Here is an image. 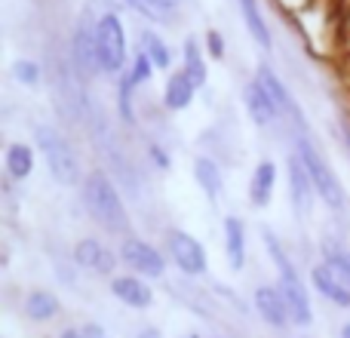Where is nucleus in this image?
<instances>
[{
  "label": "nucleus",
  "mask_w": 350,
  "mask_h": 338,
  "mask_svg": "<svg viewBox=\"0 0 350 338\" xmlns=\"http://www.w3.org/2000/svg\"><path fill=\"white\" fill-rule=\"evenodd\" d=\"M310 283L320 296H326L329 302H335L338 308H350V277L338 271L332 261H320L310 271Z\"/></svg>",
  "instance_id": "6e6552de"
},
{
  "label": "nucleus",
  "mask_w": 350,
  "mask_h": 338,
  "mask_svg": "<svg viewBox=\"0 0 350 338\" xmlns=\"http://www.w3.org/2000/svg\"><path fill=\"white\" fill-rule=\"evenodd\" d=\"M37 145H40L43 154H46L49 172H53L55 181H62V185H74V181L80 179L77 154H74V148L68 145L53 127H37Z\"/></svg>",
  "instance_id": "39448f33"
},
{
  "label": "nucleus",
  "mask_w": 350,
  "mask_h": 338,
  "mask_svg": "<svg viewBox=\"0 0 350 338\" xmlns=\"http://www.w3.org/2000/svg\"><path fill=\"white\" fill-rule=\"evenodd\" d=\"M148 154L154 157V164H157V169H170V157H166V151L160 145H148Z\"/></svg>",
  "instance_id": "2f4dec72"
},
{
  "label": "nucleus",
  "mask_w": 350,
  "mask_h": 338,
  "mask_svg": "<svg viewBox=\"0 0 350 338\" xmlns=\"http://www.w3.org/2000/svg\"><path fill=\"white\" fill-rule=\"evenodd\" d=\"M139 338H160V329H154V326H148V329H142Z\"/></svg>",
  "instance_id": "473e14b6"
},
{
  "label": "nucleus",
  "mask_w": 350,
  "mask_h": 338,
  "mask_svg": "<svg viewBox=\"0 0 350 338\" xmlns=\"http://www.w3.org/2000/svg\"><path fill=\"white\" fill-rule=\"evenodd\" d=\"M170 255H172L178 271L193 274V277H197V274H206V268H209L203 243H197L191 234H185V231H172L170 234Z\"/></svg>",
  "instance_id": "0eeeda50"
},
{
  "label": "nucleus",
  "mask_w": 350,
  "mask_h": 338,
  "mask_svg": "<svg viewBox=\"0 0 350 338\" xmlns=\"http://www.w3.org/2000/svg\"><path fill=\"white\" fill-rule=\"evenodd\" d=\"M206 47H209V55L212 59H224V37L218 34V31H209V34H206Z\"/></svg>",
  "instance_id": "c756f323"
},
{
  "label": "nucleus",
  "mask_w": 350,
  "mask_h": 338,
  "mask_svg": "<svg viewBox=\"0 0 350 338\" xmlns=\"http://www.w3.org/2000/svg\"><path fill=\"white\" fill-rule=\"evenodd\" d=\"M71 55H74V65L80 68L83 74H92L98 68V55H96V25L90 18L77 25L71 37Z\"/></svg>",
  "instance_id": "f8f14e48"
},
{
  "label": "nucleus",
  "mask_w": 350,
  "mask_h": 338,
  "mask_svg": "<svg viewBox=\"0 0 350 338\" xmlns=\"http://www.w3.org/2000/svg\"><path fill=\"white\" fill-rule=\"evenodd\" d=\"M193 179H197V185L203 187V194L209 200H215L218 194H221V187H224L221 169H218V164H215V160H209V157H197V160H193Z\"/></svg>",
  "instance_id": "412c9836"
},
{
  "label": "nucleus",
  "mask_w": 350,
  "mask_h": 338,
  "mask_svg": "<svg viewBox=\"0 0 350 338\" xmlns=\"http://www.w3.org/2000/svg\"><path fill=\"white\" fill-rule=\"evenodd\" d=\"M273 185H277V164L271 160H261L252 172V185H249V200L255 206H267L273 200Z\"/></svg>",
  "instance_id": "f3484780"
},
{
  "label": "nucleus",
  "mask_w": 350,
  "mask_h": 338,
  "mask_svg": "<svg viewBox=\"0 0 350 338\" xmlns=\"http://www.w3.org/2000/svg\"><path fill=\"white\" fill-rule=\"evenodd\" d=\"M341 133H345V142H347V151H350V127H341Z\"/></svg>",
  "instance_id": "72a5a7b5"
},
{
  "label": "nucleus",
  "mask_w": 350,
  "mask_h": 338,
  "mask_svg": "<svg viewBox=\"0 0 350 338\" xmlns=\"http://www.w3.org/2000/svg\"><path fill=\"white\" fill-rule=\"evenodd\" d=\"M243 102H246L249 117H252L258 127H267V123H273L280 117L277 102H273L271 92H267L258 80H249V83L243 86Z\"/></svg>",
  "instance_id": "ddd939ff"
},
{
  "label": "nucleus",
  "mask_w": 350,
  "mask_h": 338,
  "mask_svg": "<svg viewBox=\"0 0 350 338\" xmlns=\"http://www.w3.org/2000/svg\"><path fill=\"white\" fill-rule=\"evenodd\" d=\"M261 240H265V249L271 252L273 265L280 271V292H283L286 304H289V317L295 326H310L314 323V311H310V298H308V289L301 283V274H298L295 261L286 255V249L280 246L277 234L271 228H261Z\"/></svg>",
  "instance_id": "f257e3e1"
},
{
  "label": "nucleus",
  "mask_w": 350,
  "mask_h": 338,
  "mask_svg": "<svg viewBox=\"0 0 350 338\" xmlns=\"http://www.w3.org/2000/svg\"><path fill=\"white\" fill-rule=\"evenodd\" d=\"M111 296L117 298V302L129 304V308L142 311L148 308V304L154 302V292L148 283H142L139 277H114L111 280Z\"/></svg>",
  "instance_id": "2eb2a0df"
},
{
  "label": "nucleus",
  "mask_w": 350,
  "mask_h": 338,
  "mask_svg": "<svg viewBox=\"0 0 350 338\" xmlns=\"http://www.w3.org/2000/svg\"><path fill=\"white\" fill-rule=\"evenodd\" d=\"M326 261H332V265L338 268L345 277H350V249H338V252H332Z\"/></svg>",
  "instance_id": "7c9ffc66"
},
{
  "label": "nucleus",
  "mask_w": 350,
  "mask_h": 338,
  "mask_svg": "<svg viewBox=\"0 0 350 338\" xmlns=\"http://www.w3.org/2000/svg\"><path fill=\"white\" fill-rule=\"evenodd\" d=\"M96 55L105 74H120L126 65V31L117 12H105L96 22Z\"/></svg>",
  "instance_id": "20e7f679"
},
{
  "label": "nucleus",
  "mask_w": 350,
  "mask_h": 338,
  "mask_svg": "<svg viewBox=\"0 0 350 338\" xmlns=\"http://www.w3.org/2000/svg\"><path fill=\"white\" fill-rule=\"evenodd\" d=\"M62 338H105V329L98 323H80V326H68Z\"/></svg>",
  "instance_id": "c85d7f7f"
},
{
  "label": "nucleus",
  "mask_w": 350,
  "mask_h": 338,
  "mask_svg": "<svg viewBox=\"0 0 350 338\" xmlns=\"http://www.w3.org/2000/svg\"><path fill=\"white\" fill-rule=\"evenodd\" d=\"M298 157H301L304 169H308L310 181H314L317 197H320L329 209H341V206H345V187H341L338 175L332 172V166L326 164V157L317 151L314 142H310L308 135L298 139Z\"/></svg>",
  "instance_id": "7ed1b4c3"
},
{
  "label": "nucleus",
  "mask_w": 350,
  "mask_h": 338,
  "mask_svg": "<svg viewBox=\"0 0 350 338\" xmlns=\"http://www.w3.org/2000/svg\"><path fill=\"white\" fill-rule=\"evenodd\" d=\"M135 12L148 18V22H157V25H166L175 12V0H126Z\"/></svg>",
  "instance_id": "b1692460"
},
{
  "label": "nucleus",
  "mask_w": 350,
  "mask_h": 338,
  "mask_svg": "<svg viewBox=\"0 0 350 338\" xmlns=\"http://www.w3.org/2000/svg\"><path fill=\"white\" fill-rule=\"evenodd\" d=\"M286 172H289V197H292V206H295L298 216H310L314 209V197H317V187L310 181L308 169H304L301 157L292 154L289 164H286Z\"/></svg>",
  "instance_id": "1a4fd4ad"
},
{
  "label": "nucleus",
  "mask_w": 350,
  "mask_h": 338,
  "mask_svg": "<svg viewBox=\"0 0 350 338\" xmlns=\"http://www.w3.org/2000/svg\"><path fill=\"white\" fill-rule=\"evenodd\" d=\"M224 249H228L230 271H243L246 265V224L240 218H224Z\"/></svg>",
  "instance_id": "dca6fc26"
},
{
  "label": "nucleus",
  "mask_w": 350,
  "mask_h": 338,
  "mask_svg": "<svg viewBox=\"0 0 350 338\" xmlns=\"http://www.w3.org/2000/svg\"><path fill=\"white\" fill-rule=\"evenodd\" d=\"M341 338H350V323H345V326H341Z\"/></svg>",
  "instance_id": "f704fd0d"
},
{
  "label": "nucleus",
  "mask_w": 350,
  "mask_h": 338,
  "mask_svg": "<svg viewBox=\"0 0 350 338\" xmlns=\"http://www.w3.org/2000/svg\"><path fill=\"white\" fill-rule=\"evenodd\" d=\"M133 80H129V74H123L120 83H117V111H120V117L133 127L135 123V108H133Z\"/></svg>",
  "instance_id": "a878e982"
},
{
  "label": "nucleus",
  "mask_w": 350,
  "mask_h": 338,
  "mask_svg": "<svg viewBox=\"0 0 350 338\" xmlns=\"http://www.w3.org/2000/svg\"><path fill=\"white\" fill-rule=\"evenodd\" d=\"M83 203H86V209L92 212V218H96L98 224H105L108 231H117V234L129 231V216H126V209H123V200H120V194H117L114 181L108 179V172L92 169V172L86 175Z\"/></svg>",
  "instance_id": "f03ea898"
},
{
  "label": "nucleus",
  "mask_w": 350,
  "mask_h": 338,
  "mask_svg": "<svg viewBox=\"0 0 350 338\" xmlns=\"http://www.w3.org/2000/svg\"><path fill=\"white\" fill-rule=\"evenodd\" d=\"M237 3H240V12H243V18H246V28H249V34L255 37V43H258L261 49H271V28H267L265 16H261L258 0H237Z\"/></svg>",
  "instance_id": "aec40b11"
},
{
  "label": "nucleus",
  "mask_w": 350,
  "mask_h": 338,
  "mask_svg": "<svg viewBox=\"0 0 350 338\" xmlns=\"http://www.w3.org/2000/svg\"><path fill=\"white\" fill-rule=\"evenodd\" d=\"M255 311H258L261 320L273 329H283L286 323H292L289 304H286L280 286H258V289H255Z\"/></svg>",
  "instance_id": "9b49d317"
},
{
  "label": "nucleus",
  "mask_w": 350,
  "mask_h": 338,
  "mask_svg": "<svg viewBox=\"0 0 350 338\" xmlns=\"http://www.w3.org/2000/svg\"><path fill=\"white\" fill-rule=\"evenodd\" d=\"M59 298L53 296V292H46V289H34L28 298H25V317L28 320H34V323H46V320H53L55 314H59Z\"/></svg>",
  "instance_id": "6ab92c4d"
},
{
  "label": "nucleus",
  "mask_w": 350,
  "mask_h": 338,
  "mask_svg": "<svg viewBox=\"0 0 350 338\" xmlns=\"http://www.w3.org/2000/svg\"><path fill=\"white\" fill-rule=\"evenodd\" d=\"M126 74H129V80H133L135 86H139V83H148V80H151V74H154V62L148 59V53H139V55H135V62L129 65Z\"/></svg>",
  "instance_id": "bb28decb"
},
{
  "label": "nucleus",
  "mask_w": 350,
  "mask_h": 338,
  "mask_svg": "<svg viewBox=\"0 0 350 338\" xmlns=\"http://www.w3.org/2000/svg\"><path fill=\"white\" fill-rule=\"evenodd\" d=\"M255 80H258L261 86H265L267 92H271V99L277 102L280 111H286V117H292V123H298V127H304V117H301V108L295 105V99H292V92L283 86V80L277 77V74L271 71L267 65L258 68V74H255Z\"/></svg>",
  "instance_id": "4468645a"
},
{
  "label": "nucleus",
  "mask_w": 350,
  "mask_h": 338,
  "mask_svg": "<svg viewBox=\"0 0 350 338\" xmlns=\"http://www.w3.org/2000/svg\"><path fill=\"white\" fill-rule=\"evenodd\" d=\"M181 55H185V74L193 80V86L200 90V86L206 83V77H209V68H206V59H203V53H200V47H197V37H187Z\"/></svg>",
  "instance_id": "5701e85b"
},
{
  "label": "nucleus",
  "mask_w": 350,
  "mask_h": 338,
  "mask_svg": "<svg viewBox=\"0 0 350 338\" xmlns=\"http://www.w3.org/2000/svg\"><path fill=\"white\" fill-rule=\"evenodd\" d=\"M120 259L126 261L129 268H133L135 274H142V277L154 280V277H163L166 274V261L163 255L157 252V249L151 246V243L139 240V237H126L120 246Z\"/></svg>",
  "instance_id": "423d86ee"
},
{
  "label": "nucleus",
  "mask_w": 350,
  "mask_h": 338,
  "mask_svg": "<svg viewBox=\"0 0 350 338\" xmlns=\"http://www.w3.org/2000/svg\"><path fill=\"white\" fill-rule=\"evenodd\" d=\"M6 172H10V179L25 181L34 172V151H31L28 145H22V142L10 145L6 148Z\"/></svg>",
  "instance_id": "4be33fe9"
},
{
  "label": "nucleus",
  "mask_w": 350,
  "mask_h": 338,
  "mask_svg": "<svg viewBox=\"0 0 350 338\" xmlns=\"http://www.w3.org/2000/svg\"><path fill=\"white\" fill-rule=\"evenodd\" d=\"M74 261L90 274H114L117 268V255L105 243H98L96 237H86L74 246Z\"/></svg>",
  "instance_id": "9d476101"
},
{
  "label": "nucleus",
  "mask_w": 350,
  "mask_h": 338,
  "mask_svg": "<svg viewBox=\"0 0 350 338\" xmlns=\"http://www.w3.org/2000/svg\"><path fill=\"white\" fill-rule=\"evenodd\" d=\"M193 92H197V86H193V80L187 77L185 71H175L170 80H166V90H163V105L170 111H185L187 105L193 102Z\"/></svg>",
  "instance_id": "a211bd4d"
},
{
  "label": "nucleus",
  "mask_w": 350,
  "mask_h": 338,
  "mask_svg": "<svg viewBox=\"0 0 350 338\" xmlns=\"http://www.w3.org/2000/svg\"><path fill=\"white\" fill-rule=\"evenodd\" d=\"M142 53H148V59L154 62V68H170V49L160 40L154 31H145L142 34Z\"/></svg>",
  "instance_id": "393cba45"
},
{
  "label": "nucleus",
  "mask_w": 350,
  "mask_h": 338,
  "mask_svg": "<svg viewBox=\"0 0 350 338\" xmlns=\"http://www.w3.org/2000/svg\"><path fill=\"white\" fill-rule=\"evenodd\" d=\"M12 77H16L18 83H25V86H37V80H40V68H37L34 62H28V59H18L16 65H12Z\"/></svg>",
  "instance_id": "cd10ccee"
}]
</instances>
